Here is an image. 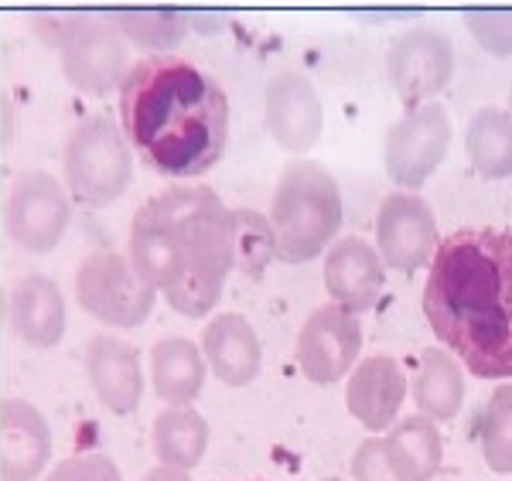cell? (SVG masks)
I'll return each instance as SVG.
<instances>
[{
  "label": "cell",
  "mask_w": 512,
  "mask_h": 481,
  "mask_svg": "<svg viewBox=\"0 0 512 481\" xmlns=\"http://www.w3.org/2000/svg\"><path fill=\"white\" fill-rule=\"evenodd\" d=\"M427 325L478 379H512V232L458 229L437 243Z\"/></svg>",
  "instance_id": "1"
},
{
  "label": "cell",
  "mask_w": 512,
  "mask_h": 481,
  "mask_svg": "<svg viewBox=\"0 0 512 481\" xmlns=\"http://www.w3.org/2000/svg\"><path fill=\"white\" fill-rule=\"evenodd\" d=\"M120 130L164 178H202L226 154L229 96L195 62L147 55L120 82Z\"/></svg>",
  "instance_id": "2"
},
{
  "label": "cell",
  "mask_w": 512,
  "mask_h": 481,
  "mask_svg": "<svg viewBox=\"0 0 512 481\" xmlns=\"http://www.w3.org/2000/svg\"><path fill=\"white\" fill-rule=\"evenodd\" d=\"M151 202L181 246V270L161 290L164 301L185 318H205L219 308L222 284L233 270V209L209 185H175Z\"/></svg>",
  "instance_id": "3"
},
{
  "label": "cell",
  "mask_w": 512,
  "mask_h": 481,
  "mask_svg": "<svg viewBox=\"0 0 512 481\" xmlns=\"http://www.w3.org/2000/svg\"><path fill=\"white\" fill-rule=\"evenodd\" d=\"M270 229H274L277 260L311 263L328 253L342 229V188L325 164L294 157L284 164L270 198Z\"/></svg>",
  "instance_id": "4"
},
{
  "label": "cell",
  "mask_w": 512,
  "mask_h": 481,
  "mask_svg": "<svg viewBox=\"0 0 512 481\" xmlns=\"http://www.w3.org/2000/svg\"><path fill=\"white\" fill-rule=\"evenodd\" d=\"M62 178L65 192L89 209H103L127 192L134 181V151L110 116L93 113L76 123L65 140Z\"/></svg>",
  "instance_id": "5"
},
{
  "label": "cell",
  "mask_w": 512,
  "mask_h": 481,
  "mask_svg": "<svg viewBox=\"0 0 512 481\" xmlns=\"http://www.w3.org/2000/svg\"><path fill=\"white\" fill-rule=\"evenodd\" d=\"M79 308L113 331H134L151 318L158 290L117 250L89 253L76 270Z\"/></svg>",
  "instance_id": "6"
},
{
  "label": "cell",
  "mask_w": 512,
  "mask_h": 481,
  "mask_svg": "<svg viewBox=\"0 0 512 481\" xmlns=\"http://www.w3.org/2000/svg\"><path fill=\"white\" fill-rule=\"evenodd\" d=\"M62 72L69 86L86 96H106L120 89L130 72V45L106 14H69L55 31Z\"/></svg>",
  "instance_id": "7"
},
{
  "label": "cell",
  "mask_w": 512,
  "mask_h": 481,
  "mask_svg": "<svg viewBox=\"0 0 512 481\" xmlns=\"http://www.w3.org/2000/svg\"><path fill=\"white\" fill-rule=\"evenodd\" d=\"M7 236L24 253H52L65 239L72 222L69 192L55 174L48 171H21L7 195Z\"/></svg>",
  "instance_id": "8"
},
{
  "label": "cell",
  "mask_w": 512,
  "mask_h": 481,
  "mask_svg": "<svg viewBox=\"0 0 512 481\" xmlns=\"http://www.w3.org/2000/svg\"><path fill=\"white\" fill-rule=\"evenodd\" d=\"M451 144V116L441 103L414 106L390 127L383 144L386 174L403 188L417 192L427 185V178L441 168Z\"/></svg>",
  "instance_id": "9"
},
{
  "label": "cell",
  "mask_w": 512,
  "mask_h": 481,
  "mask_svg": "<svg viewBox=\"0 0 512 481\" xmlns=\"http://www.w3.org/2000/svg\"><path fill=\"white\" fill-rule=\"evenodd\" d=\"M362 352V325L359 314L338 308V304H321L304 318L301 331H297V366H301L304 379L315 386H332L345 379L359 366Z\"/></svg>",
  "instance_id": "10"
},
{
  "label": "cell",
  "mask_w": 512,
  "mask_h": 481,
  "mask_svg": "<svg viewBox=\"0 0 512 481\" xmlns=\"http://www.w3.org/2000/svg\"><path fill=\"white\" fill-rule=\"evenodd\" d=\"M386 69L407 110L434 103V96H441L454 76V45L437 28H407L393 38Z\"/></svg>",
  "instance_id": "11"
},
{
  "label": "cell",
  "mask_w": 512,
  "mask_h": 481,
  "mask_svg": "<svg viewBox=\"0 0 512 481\" xmlns=\"http://www.w3.org/2000/svg\"><path fill=\"white\" fill-rule=\"evenodd\" d=\"M437 215L417 192H393L376 212V253L383 267L396 273H417L431 267L437 250Z\"/></svg>",
  "instance_id": "12"
},
{
  "label": "cell",
  "mask_w": 512,
  "mask_h": 481,
  "mask_svg": "<svg viewBox=\"0 0 512 481\" xmlns=\"http://www.w3.org/2000/svg\"><path fill=\"white\" fill-rule=\"evenodd\" d=\"M263 120L267 134L280 151L301 157L318 144L321 127H325V110H321L318 89L304 72L284 69L267 82L263 96Z\"/></svg>",
  "instance_id": "13"
},
{
  "label": "cell",
  "mask_w": 512,
  "mask_h": 481,
  "mask_svg": "<svg viewBox=\"0 0 512 481\" xmlns=\"http://www.w3.org/2000/svg\"><path fill=\"white\" fill-rule=\"evenodd\" d=\"M52 461V427L35 403L7 396L0 403V478L38 481Z\"/></svg>",
  "instance_id": "14"
},
{
  "label": "cell",
  "mask_w": 512,
  "mask_h": 481,
  "mask_svg": "<svg viewBox=\"0 0 512 481\" xmlns=\"http://www.w3.org/2000/svg\"><path fill=\"white\" fill-rule=\"evenodd\" d=\"M410 383L407 372L390 355H369L349 372L345 386V406L355 420L373 434H383L396 424L400 406L407 400Z\"/></svg>",
  "instance_id": "15"
},
{
  "label": "cell",
  "mask_w": 512,
  "mask_h": 481,
  "mask_svg": "<svg viewBox=\"0 0 512 481\" xmlns=\"http://www.w3.org/2000/svg\"><path fill=\"white\" fill-rule=\"evenodd\" d=\"M86 376L96 400L117 417L134 413L144 400L140 348L117 335H96L86 348Z\"/></svg>",
  "instance_id": "16"
},
{
  "label": "cell",
  "mask_w": 512,
  "mask_h": 481,
  "mask_svg": "<svg viewBox=\"0 0 512 481\" xmlns=\"http://www.w3.org/2000/svg\"><path fill=\"white\" fill-rule=\"evenodd\" d=\"M386 267L379 260L376 246L359 236H342L325 253V290L338 308L362 314L369 311L383 294Z\"/></svg>",
  "instance_id": "17"
},
{
  "label": "cell",
  "mask_w": 512,
  "mask_h": 481,
  "mask_svg": "<svg viewBox=\"0 0 512 481\" xmlns=\"http://www.w3.org/2000/svg\"><path fill=\"white\" fill-rule=\"evenodd\" d=\"M7 321L18 335L21 345L28 348H55L65 338V297L59 284L45 273H24L14 280L7 294Z\"/></svg>",
  "instance_id": "18"
},
{
  "label": "cell",
  "mask_w": 512,
  "mask_h": 481,
  "mask_svg": "<svg viewBox=\"0 0 512 481\" xmlns=\"http://www.w3.org/2000/svg\"><path fill=\"white\" fill-rule=\"evenodd\" d=\"M198 348H202L205 366H209V372L222 386L243 389L256 383V376H260V369H263L260 335H256V328L243 314H233V311L216 314V318L205 325Z\"/></svg>",
  "instance_id": "19"
},
{
  "label": "cell",
  "mask_w": 512,
  "mask_h": 481,
  "mask_svg": "<svg viewBox=\"0 0 512 481\" xmlns=\"http://www.w3.org/2000/svg\"><path fill=\"white\" fill-rule=\"evenodd\" d=\"M127 260L134 263V270L154 290H158V294L178 277V270H181L178 236L154 202H144L134 212V222H130V256Z\"/></svg>",
  "instance_id": "20"
},
{
  "label": "cell",
  "mask_w": 512,
  "mask_h": 481,
  "mask_svg": "<svg viewBox=\"0 0 512 481\" xmlns=\"http://www.w3.org/2000/svg\"><path fill=\"white\" fill-rule=\"evenodd\" d=\"M209 366L202 348L185 335H168L151 352V386L164 406H192L205 389Z\"/></svg>",
  "instance_id": "21"
},
{
  "label": "cell",
  "mask_w": 512,
  "mask_h": 481,
  "mask_svg": "<svg viewBox=\"0 0 512 481\" xmlns=\"http://www.w3.org/2000/svg\"><path fill=\"white\" fill-rule=\"evenodd\" d=\"M410 393H414L420 417L434 420V424H448L465 406V369L444 348H424Z\"/></svg>",
  "instance_id": "22"
},
{
  "label": "cell",
  "mask_w": 512,
  "mask_h": 481,
  "mask_svg": "<svg viewBox=\"0 0 512 481\" xmlns=\"http://www.w3.org/2000/svg\"><path fill=\"white\" fill-rule=\"evenodd\" d=\"M383 447L396 481H431L444 464L441 427L434 420L420 417V413L396 420L386 430Z\"/></svg>",
  "instance_id": "23"
},
{
  "label": "cell",
  "mask_w": 512,
  "mask_h": 481,
  "mask_svg": "<svg viewBox=\"0 0 512 481\" xmlns=\"http://www.w3.org/2000/svg\"><path fill=\"white\" fill-rule=\"evenodd\" d=\"M154 454L164 468L192 471L209 451V420L195 406H164L151 430Z\"/></svg>",
  "instance_id": "24"
},
{
  "label": "cell",
  "mask_w": 512,
  "mask_h": 481,
  "mask_svg": "<svg viewBox=\"0 0 512 481\" xmlns=\"http://www.w3.org/2000/svg\"><path fill=\"white\" fill-rule=\"evenodd\" d=\"M472 168L489 181L512 178V116L502 106H482L465 134Z\"/></svg>",
  "instance_id": "25"
},
{
  "label": "cell",
  "mask_w": 512,
  "mask_h": 481,
  "mask_svg": "<svg viewBox=\"0 0 512 481\" xmlns=\"http://www.w3.org/2000/svg\"><path fill=\"white\" fill-rule=\"evenodd\" d=\"M106 18L127 38V45L144 48L147 55H171V48H178V41L188 31L185 14L164 11V7H151V11H113Z\"/></svg>",
  "instance_id": "26"
},
{
  "label": "cell",
  "mask_w": 512,
  "mask_h": 481,
  "mask_svg": "<svg viewBox=\"0 0 512 481\" xmlns=\"http://www.w3.org/2000/svg\"><path fill=\"white\" fill-rule=\"evenodd\" d=\"M478 447L495 475H512V383L495 386L478 413Z\"/></svg>",
  "instance_id": "27"
},
{
  "label": "cell",
  "mask_w": 512,
  "mask_h": 481,
  "mask_svg": "<svg viewBox=\"0 0 512 481\" xmlns=\"http://www.w3.org/2000/svg\"><path fill=\"white\" fill-rule=\"evenodd\" d=\"M274 260L277 246L267 215L253 209H233V270L246 273L250 280H260Z\"/></svg>",
  "instance_id": "28"
},
{
  "label": "cell",
  "mask_w": 512,
  "mask_h": 481,
  "mask_svg": "<svg viewBox=\"0 0 512 481\" xmlns=\"http://www.w3.org/2000/svg\"><path fill=\"white\" fill-rule=\"evenodd\" d=\"M41 481H123L120 468L106 454H72L62 458Z\"/></svg>",
  "instance_id": "29"
},
{
  "label": "cell",
  "mask_w": 512,
  "mask_h": 481,
  "mask_svg": "<svg viewBox=\"0 0 512 481\" xmlns=\"http://www.w3.org/2000/svg\"><path fill=\"white\" fill-rule=\"evenodd\" d=\"M465 28L478 38V45L492 55H512V11L499 14H468Z\"/></svg>",
  "instance_id": "30"
},
{
  "label": "cell",
  "mask_w": 512,
  "mask_h": 481,
  "mask_svg": "<svg viewBox=\"0 0 512 481\" xmlns=\"http://www.w3.org/2000/svg\"><path fill=\"white\" fill-rule=\"evenodd\" d=\"M349 471L355 481H396L390 461H386L383 437H366V441L355 447Z\"/></svg>",
  "instance_id": "31"
},
{
  "label": "cell",
  "mask_w": 512,
  "mask_h": 481,
  "mask_svg": "<svg viewBox=\"0 0 512 481\" xmlns=\"http://www.w3.org/2000/svg\"><path fill=\"white\" fill-rule=\"evenodd\" d=\"M144 481H195L192 471H181V468H164V464H158V468H151L144 475Z\"/></svg>",
  "instance_id": "32"
},
{
  "label": "cell",
  "mask_w": 512,
  "mask_h": 481,
  "mask_svg": "<svg viewBox=\"0 0 512 481\" xmlns=\"http://www.w3.org/2000/svg\"><path fill=\"white\" fill-rule=\"evenodd\" d=\"M509 116H512V93H509Z\"/></svg>",
  "instance_id": "33"
},
{
  "label": "cell",
  "mask_w": 512,
  "mask_h": 481,
  "mask_svg": "<svg viewBox=\"0 0 512 481\" xmlns=\"http://www.w3.org/2000/svg\"><path fill=\"white\" fill-rule=\"evenodd\" d=\"M325 481H342V478H325Z\"/></svg>",
  "instance_id": "34"
}]
</instances>
